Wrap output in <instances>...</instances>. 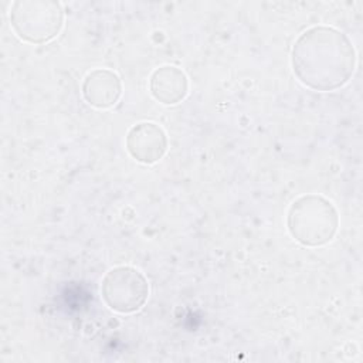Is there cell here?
<instances>
[{
	"label": "cell",
	"instance_id": "obj_5",
	"mask_svg": "<svg viewBox=\"0 0 363 363\" xmlns=\"http://www.w3.org/2000/svg\"><path fill=\"white\" fill-rule=\"evenodd\" d=\"M125 146L128 153L142 164L159 162L167 152L169 140L164 129L150 121H143L129 128Z\"/></svg>",
	"mask_w": 363,
	"mask_h": 363
},
{
	"label": "cell",
	"instance_id": "obj_3",
	"mask_svg": "<svg viewBox=\"0 0 363 363\" xmlns=\"http://www.w3.org/2000/svg\"><path fill=\"white\" fill-rule=\"evenodd\" d=\"M9 20L20 40L45 44L62 30L64 10L54 0H16L10 6Z\"/></svg>",
	"mask_w": 363,
	"mask_h": 363
},
{
	"label": "cell",
	"instance_id": "obj_7",
	"mask_svg": "<svg viewBox=\"0 0 363 363\" xmlns=\"http://www.w3.org/2000/svg\"><path fill=\"white\" fill-rule=\"evenodd\" d=\"M150 95L163 105H176L189 94V79L184 71L174 65L156 68L149 78Z\"/></svg>",
	"mask_w": 363,
	"mask_h": 363
},
{
	"label": "cell",
	"instance_id": "obj_2",
	"mask_svg": "<svg viewBox=\"0 0 363 363\" xmlns=\"http://www.w3.org/2000/svg\"><path fill=\"white\" fill-rule=\"evenodd\" d=\"M286 228L301 245L323 247L337 233L339 213L329 199L320 194H302L288 208Z\"/></svg>",
	"mask_w": 363,
	"mask_h": 363
},
{
	"label": "cell",
	"instance_id": "obj_1",
	"mask_svg": "<svg viewBox=\"0 0 363 363\" xmlns=\"http://www.w3.org/2000/svg\"><path fill=\"white\" fill-rule=\"evenodd\" d=\"M291 65L302 85L329 92L350 81L356 67V50L350 38L337 28L312 26L295 40Z\"/></svg>",
	"mask_w": 363,
	"mask_h": 363
},
{
	"label": "cell",
	"instance_id": "obj_4",
	"mask_svg": "<svg viewBox=\"0 0 363 363\" xmlns=\"http://www.w3.org/2000/svg\"><path fill=\"white\" fill-rule=\"evenodd\" d=\"M101 298L116 313H135L147 302L149 281L140 269L132 265L113 267L101 281Z\"/></svg>",
	"mask_w": 363,
	"mask_h": 363
},
{
	"label": "cell",
	"instance_id": "obj_6",
	"mask_svg": "<svg viewBox=\"0 0 363 363\" xmlns=\"http://www.w3.org/2000/svg\"><path fill=\"white\" fill-rule=\"evenodd\" d=\"M81 94L88 105L96 109H109L122 96V81L112 69L95 68L85 75Z\"/></svg>",
	"mask_w": 363,
	"mask_h": 363
}]
</instances>
